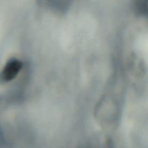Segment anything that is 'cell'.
<instances>
[{"label":"cell","instance_id":"1","mask_svg":"<svg viewBox=\"0 0 148 148\" xmlns=\"http://www.w3.org/2000/svg\"><path fill=\"white\" fill-rule=\"evenodd\" d=\"M23 62L15 57L8 59L0 69V83H5L13 80L20 72Z\"/></svg>","mask_w":148,"mask_h":148}]
</instances>
